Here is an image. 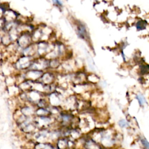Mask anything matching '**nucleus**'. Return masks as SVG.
I'll list each match as a JSON object with an SVG mask.
<instances>
[{
    "label": "nucleus",
    "instance_id": "f257e3e1",
    "mask_svg": "<svg viewBox=\"0 0 149 149\" xmlns=\"http://www.w3.org/2000/svg\"><path fill=\"white\" fill-rule=\"evenodd\" d=\"M137 98L139 99V102H140V104H144V103L145 100H144V97H143L142 95H139L137 96Z\"/></svg>",
    "mask_w": 149,
    "mask_h": 149
},
{
    "label": "nucleus",
    "instance_id": "f03ea898",
    "mask_svg": "<svg viewBox=\"0 0 149 149\" xmlns=\"http://www.w3.org/2000/svg\"><path fill=\"white\" fill-rule=\"evenodd\" d=\"M119 125H120V126L124 127V126H126V125H127V123H126L125 120H120V121L119 122Z\"/></svg>",
    "mask_w": 149,
    "mask_h": 149
}]
</instances>
